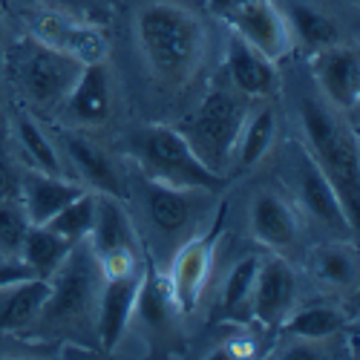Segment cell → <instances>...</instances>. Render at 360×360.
<instances>
[{
	"label": "cell",
	"mask_w": 360,
	"mask_h": 360,
	"mask_svg": "<svg viewBox=\"0 0 360 360\" xmlns=\"http://www.w3.org/2000/svg\"><path fill=\"white\" fill-rule=\"evenodd\" d=\"M0 257H4V251H0Z\"/></svg>",
	"instance_id": "36"
},
{
	"label": "cell",
	"mask_w": 360,
	"mask_h": 360,
	"mask_svg": "<svg viewBox=\"0 0 360 360\" xmlns=\"http://www.w3.org/2000/svg\"><path fill=\"white\" fill-rule=\"evenodd\" d=\"M251 233L259 245L288 251L300 239V217L280 193H257L251 202Z\"/></svg>",
	"instance_id": "17"
},
{
	"label": "cell",
	"mask_w": 360,
	"mask_h": 360,
	"mask_svg": "<svg viewBox=\"0 0 360 360\" xmlns=\"http://www.w3.org/2000/svg\"><path fill=\"white\" fill-rule=\"evenodd\" d=\"M297 300V274L283 257L259 259L257 280L251 291V311L262 326H283L294 311Z\"/></svg>",
	"instance_id": "9"
},
{
	"label": "cell",
	"mask_w": 360,
	"mask_h": 360,
	"mask_svg": "<svg viewBox=\"0 0 360 360\" xmlns=\"http://www.w3.org/2000/svg\"><path fill=\"white\" fill-rule=\"evenodd\" d=\"M297 196H300V202H303L306 214L311 219H317L320 225L332 228V231H349V233H354L352 222L346 219L343 205L338 199L335 185L328 182V176L309 156L306 147L297 153Z\"/></svg>",
	"instance_id": "14"
},
{
	"label": "cell",
	"mask_w": 360,
	"mask_h": 360,
	"mask_svg": "<svg viewBox=\"0 0 360 360\" xmlns=\"http://www.w3.org/2000/svg\"><path fill=\"white\" fill-rule=\"evenodd\" d=\"M64 150L72 162V167L81 173V179L96 188L98 193H110V196H122V179H118V170L112 165V159L104 153V150L81 133H64Z\"/></svg>",
	"instance_id": "21"
},
{
	"label": "cell",
	"mask_w": 360,
	"mask_h": 360,
	"mask_svg": "<svg viewBox=\"0 0 360 360\" xmlns=\"http://www.w3.org/2000/svg\"><path fill=\"white\" fill-rule=\"evenodd\" d=\"M72 245H75L72 239L49 231L46 225H29L23 243L18 248V257L29 265V271H32L35 277L49 280L58 271V265L67 259V254L72 251Z\"/></svg>",
	"instance_id": "23"
},
{
	"label": "cell",
	"mask_w": 360,
	"mask_h": 360,
	"mask_svg": "<svg viewBox=\"0 0 360 360\" xmlns=\"http://www.w3.org/2000/svg\"><path fill=\"white\" fill-rule=\"evenodd\" d=\"M136 38L147 67L167 84H185L205 61L207 29L188 9L156 0L136 15Z\"/></svg>",
	"instance_id": "1"
},
{
	"label": "cell",
	"mask_w": 360,
	"mask_h": 360,
	"mask_svg": "<svg viewBox=\"0 0 360 360\" xmlns=\"http://www.w3.org/2000/svg\"><path fill=\"white\" fill-rule=\"evenodd\" d=\"M251 4H257V0H207V9H211V15H217L219 20L228 23L239 12H245Z\"/></svg>",
	"instance_id": "33"
},
{
	"label": "cell",
	"mask_w": 360,
	"mask_h": 360,
	"mask_svg": "<svg viewBox=\"0 0 360 360\" xmlns=\"http://www.w3.org/2000/svg\"><path fill=\"white\" fill-rule=\"evenodd\" d=\"M314 78L320 93L335 112H354L360 101V61L357 52L346 44L314 52Z\"/></svg>",
	"instance_id": "8"
},
{
	"label": "cell",
	"mask_w": 360,
	"mask_h": 360,
	"mask_svg": "<svg viewBox=\"0 0 360 360\" xmlns=\"http://www.w3.org/2000/svg\"><path fill=\"white\" fill-rule=\"evenodd\" d=\"M93 219H96V193L84 191L70 205H64L61 211L46 222V228L72 239V243H81V239H86L89 231H93Z\"/></svg>",
	"instance_id": "28"
},
{
	"label": "cell",
	"mask_w": 360,
	"mask_h": 360,
	"mask_svg": "<svg viewBox=\"0 0 360 360\" xmlns=\"http://www.w3.org/2000/svg\"><path fill=\"white\" fill-rule=\"evenodd\" d=\"M225 70L231 86L245 98H268L280 89V72L274 61H268L259 49H254L236 32H231L225 44Z\"/></svg>",
	"instance_id": "12"
},
{
	"label": "cell",
	"mask_w": 360,
	"mask_h": 360,
	"mask_svg": "<svg viewBox=\"0 0 360 360\" xmlns=\"http://www.w3.org/2000/svg\"><path fill=\"white\" fill-rule=\"evenodd\" d=\"M130 153L147 179L173 185V188H199V191H219L225 176L214 173L179 133V127L150 124L130 139Z\"/></svg>",
	"instance_id": "3"
},
{
	"label": "cell",
	"mask_w": 360,
	"mask_h": 360,
	"mask_svg": "<svg viewBox=\"0 0 360 360\" xmlns=\"http://www.w3.org/2000/svg\"><path fill=\"white\" fill-rule=\"evenodd\" d=\"M248 112V104L231 89H211L199 110L179 127V133L188 139L193 153L207 167L225 176V167L233 162V150Z\"/></svg>",
	"instance_id": "4"
},
{
	"label": "cell",
	"mask_w": 360,
	"mask_h": 360,
	"mask_svg": "<svg viewBox=\"0 0 360 360\" xmlns=\"http://www.w3.org/2000/svg\"><path fill=\"white\" fill-rule=\"evenodd\" d=\"M86 188L70 182L64 176H52L44 170H20V207L26 211L29 225H46L64 205L81 196Z\"/></svg>",
	"instance_id": "15"
},
{
	"label": "cell",
	"mask_w": 360,
	"mask_h": 360,
	"mask_svg": "<svg viewBox=\"0 0 360 360\" xmlns=\"http://www.w3.org/2000/svg\"><path fill=\"white\" fill-rule=\"evenodd\" d=\"M214 193V191H199V188H173L156 179L144 176V191H141V202H144V214L150 217L156 231L162 233H182L188 225H193V219L199 217V202Z\"/></svg>",
	"instance_id": "11"
},
{
	"label": "cell",
	"mask_w": 360,
	"mask_h": 360,
	"mask_svg": "<svg viewBox=\"0 0 360 360\" xmlns=\"http://www.w3.org/2000/svg\"><path fill=\"white\" fill-rule=\"evenodd\" d=\"M214 251H217V231L193 236L176 251L167 274V294L176 311L191 314L199 306L207 274H211L214 265Z\"/></svg>",
	"instance_id": "7"
},
{
	"label": "cell",
	"mask_w": 360,
	"mask_h": 360,
	"mask_svg": "<svg viewBox=\"0 0 360 360\" xmlns=\"http://www.w3.org/2000/svg\"><path fill=\"white\" fill-rule=\"evenodd\" d=\"M64 104H67V112L78 124H101L104 122L110 115V107H112L110 75H107L104 61L84 64V70L75 78Z\"/></svg>",
	"instance_id": "19"
},
{
	"label": "cell",
	"mask_w": 360,
	"mask_h": 360,
	"mask_svg": "<svg viewBox=\"0 0 360 360\" xmlns=\"http://www.w3.org/2000/svg\"><path fill=\"white\" fill-rule=\"evenodd\" d=\"M35 274L29 271V265L18 257V254H4L0 257V288H9L18 285L23 280H32Z\"/></svg>",
	"instance_id": "31"
},
{
	"label": "cell",
	"mask_w": 360,
	"mask_h": 360,
	"mask_svg": "<svg viewBox=\"0 0 360 360\" xmlns=\"http://www.w3.org/2000/svg\"><path fill=\"white\" fill-rule=\"evenodd\" d=\"M29 231L26 211L18 199H0V251L4 254H18L23 236Z\"/></svg>",
	"instance_id": "30"
},
{
	"label": "cell",
	"mask_w": 360,
	"mask_h": 360,
	"mask_svg": "<svg viewBox=\"0 0 360 360\" xmlns=\"http://www.w3.org/2000/svg\"><path fill=\"white\" fill-rule=\"evenodd\" d=\"M49 300V280L32 277L18 285L0 288V332H18L35 323Z\"/></svg>",
	"instance_id": "22"
},
{
	"label": "cell",
	"mask_w": 360,
	"mask_h": 360,
	"mask_svg": "<svg viewBox=\"0 0 360 360\" xmlns=\"http://www.w3.org/2000/svg\"><path fill=\"white\" fill-rule=\"evenodd\" d=\"M228 26H231V32L245 38L254 49H259L268 61H274V64L283 55H288L294 46L288 23H285V18L277 9L274 0H257V4H251L245 12L231 18Z\"/></svg>",
	"instance_id": "13"
},
{
	"label": "cell",
	"mask_w": 360,
	"mask_h": 360,
	"mask_svg": "<svg viewBox=\"0 0 360 360\" xmlns=\"http://www.w3.org/2000/svg\"><path fill=\"white\" fill-rule=\"evenodd\" d=\"M61 354H64V357H93V349H89V346L64 343V346H61Z\"/></svg>",
	"instance_id": "34"
},
{
	"label": "cell",
	"mask_w": 360,
	"mask_h": 360,
	"mask_svg": "<svg viewBox=\"0 0 360 360\" xmlns=\"http://www.w3.org/2000/svg\"><path fill=\"white\" fill-rule=\"evenodd\" d=\"M89 248L96 257L136 251V231L118 196L96 193V219L89 231Z\"/></svg>",
	"instance_id": "20"
},
{
	"label": "cell",
	"mask_w": 360,
	"mask_h": 360,
	"mask_svg": "<svg viewBox=\"0 0 360 360\" xmlns=\"http://www.w3.org/2000/svg\"><path fill=\"white\" fill-rule=\"evenodd\" d=\"M257 268H259V257H245V259H239L231 268V274L225 280V288H222V311L225 314H236V311H243V309L251 306Z\"/></svg>",
	"instance_id": "29"
},
{
	"label": "cell",
	"mask_w": 360,
	"mask_h": 360,
	"mask_svg": "<svg viewBox=\"0 0 360 360\" xmlns=\"http://www.w3.org/2000/svg\"><path fill=\"white\" fill-rule=\"evenodd\" d=\"M141 283H144V277L139 271L110 277L101 283V291L96 300V328H98L101 346L107 352H112L122 343L127 326H130V317L136 311V303H139Z\"/></svg>",
	"instance_id": "10"
},
{
	"label": "cell",
	"mask_w": 360,
	"mask_h": 360,
	"mask_svg": "<svg viewBox=\"0 0 360 360\" xmlns=\"http://www.w3.org/2000/svg\"><path fill=\"white\" fill-rule=\"evenodd\" d=\"M277 9L288 23L291 38H297L311 52L343 44V26L311 0H285V4H277Z\"/></svg>",
	"instance_id": "18"
},
{
	"label": "cell",
	"mask_w": 360,
	"mask_h": 360,
	"mask_svg": "<svg viewBox=\"0 0 360 360\" xmlns=\"http://www.w3.org/2000/svg\"><path fill=\"white\" fill-rule=\"evenodd\" d=\"M311 277L326 288H354L357 285V254L354 245L338 243L323 245L309 257Z\"/></svg>",
	"instance_id": "25"
},
{
	"label": "cell",
	"mask_w": 360,
	"mask_h": 360,
	"mask_svg": "<svg viewBox=\"0 0 360 360\" xmlns=\"http://www.w3.org/2000/svg\"><path fill=\"white\" fill-rule=\"evenodd\" d=\"M285 332L294 338V340H311V343H320L332 335H340L349 328V317L335 309V306H306L300 311H291L285 320Z\"/></svg>",
	"instance_id": "26"
},
{
	"label": "cell",
	"mask_w": 360,
	"mask_h": 360,
	"mask_svg": "<svg viewBox=\"0 0 360 360\" xmlns=\"http://www.w3.org/2000/svg\"><path fill=\"white\" fill-rule=\"evenodd\" d=\"M15 133H18V144L23 147V153L29 156L35 170L52 173V176H64V162L58 156V147L49 141V136L32 122L29 115H20L15 122Z\"/></svg>",
	"instance_id": "27"
},
{
	"label": "cell",
	"mask_w": 360,
	"mask_h": 360,
	"mask_svg": "<svg viewBox=\"0 0 360 360\" xmlns=\"http://www.w3.org/2000/svg\"><path fill=\"white\" fill-rule=\"evenodd\" d=\"M18 196H20V170L6 156H0V199H18Z\"/></svg>",
	"instance_id": "32"
},
{
	"label": "cell",
	"mask_w": 360,
	"mask_h": 360,
	"mask_svg": "<svg viewBox=\"0 0 360 360\" xmlns=\"http://www.w3.org/2000/svg\"><path fill=\"white\" fill-rule=\"evenodd\" d=\"M81 70H84V64L78 58L38 41L35 35L18 41L12 49L15 81L20 84L26 98L44 110L64 104V98L70 96V89H72L75 78L81 75Z\"/></svg>",
	"instance_id": "5"
},
{
	"label": "cell",
	"mask_w": 360,
	"mask_h": 360,
	"mask_svg": "<svg viewBox=\"0 0 360 360\" xmlns=\"http://www.w3.org/2000/svg\"><path fill=\"white\" fill-rule=\"evenodd\" d=\"M32 35L38 41L55 46V49L78 58L81 64L104 61V55H107V41H104V35L98 32V29L75 23L70 18L52 15V12H44V15L35 18V32Z\"/></svg>",
	"instance_id": "16"
},
{
	"label": "cell",
	"mask_w": 360,
	"mask_h": 360,
	"mask_svg": "<svg viewBox=\"0 0 360 360\" xmlns=\"http://www.w3.org/2000/svg\"><path fill=\"white\" fill-rule=\"evenodd\" d=\"M274 139H277V112L271 107H259L248 112L243 133H239V141H236V150H233L236 167L239 170L254 167L274 147Z\"/></svg>",
	"instance_id": "24"
},
{
	"label": "cell",
	"mask_w": 360,
	"mask_h": 360,
	"mask_svg": "<svg viewBox=\"0 0 360 360\" xmlns=\"http://www.w3.org/2000/svg\"><path fill=\"white\" fill-rule=\"evenodd\" d=\"M0 35H4V18H0Z\"/></svg>",
	"instance_id": "35"
},
{
	"label": "cell",
	"mask_w": 360,
	"mask_h": 360,
	"mask_svg": "<svg viewBox=\"0 0 360 360\" xmlns=\"http://www.w3.org/2000/svg\"><path fill=\"white\" fill-rule=\"evenodd\" d=\"M101 268L93 248L81 243L72 245L67 259L58 265V271L49 277V300L44 314L52 320H72L96 309V300L101 291Z\"/></svg>",
	"instance_id": "6"
},
{
	"label": "cell",
	"mask_w": 360,
	"mask_h": 360,
	"mask_svg": "<svg viewBox=\"0 0 360 360\" xmlns=\"http://www.w3.org/2000/svg\"><path fill=\"white\" fill-rule=\"evenodd\" d=\"M300 122H303L309 156L320 165V170L328 176V182L335 185L346 219L357 231V214H360L357 136L343 124V118L332 107L309 96L300 101Z\"/></svg>",
	"instance_id": "2"
}]
</instances>
